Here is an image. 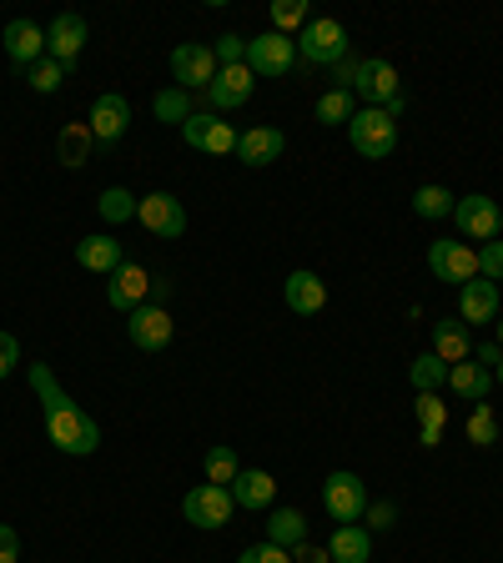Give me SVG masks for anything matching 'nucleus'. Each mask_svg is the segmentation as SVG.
Segmentation results:
<instances>
[{
    "label": "nucleus",
    "mask_w": 503,
    "mask_h": 563,
    "mask_svg": "<svg viewBox=\"0 0 503 563\" xmlns=\"http://www.w3.org/2000/svg\"><path fill=\"white\" fill-rule=\"evenodd\" d=\"M413 412H418L423 428H444V422H448V408H444V398H438V393H418Z\"/></svg>",
    "instance_id": "nucleus-39"
},
{
    "label": "nucleus",
    "mask_w": 503,
    "mask_h": 563,
    "mask_svg": "<svg viewBox=\"0 0 503 563\" xmlns=\"http://www.w3.org/2000/svg\"><path fill=\"white\" fill-rule=\"evenodd\" d=\"M493 342L503 347V312H499V322H493Z\"/></svg>",
    "instance_id": "nucleus-48"
},
{
    "label": "nucleus",
    "mask_w": 503,
    "mask_h": 563,
    "mask_svg": "<svg viewBox=\"0 0 503 563\" xmlns=\"http://www.w3.org/2000/svg\"><path fill=\"white\" fill-rule=\"evenodd\" d=\"M293 563H332V559H328V549H307L303 543V549H293Z\"/></svg>",
    "instance_id": "nucleus-46"
},
{
    "label": "nucleus",
    "mask_w": 503,
    "mask_h": 563,
    "mask_svg": "<svg viewBox=\"0 0 503 563\" xmlns=\"http://www.w3.org/2000/svg\"><path fill=\"white\" fill-rule=\"evenodd\" d=\"M217 56H211V46H201V41H182V46L172 51V76L182 81V91H207L211 81H217Z\"/></svg>",
    "instance_id": "nucleus-11"
},
{
    "label": "nucleus",
    "mask_w": 503,
    "mask_h": 563,
    "mask_svg": "<svg viewBox=\"0 0 503 563\" xmlns=\"http://www.w3.org/2000/svg\"><path fill=\"white\" fill-rule=\"evenodd\" d=\"M6 56L31 70L35 60H46V31L35 21H25V15H15V21L6 25Z\"/></svg>",
    "instance_id": "nucleus-21"
},
{
    "label": "nucleus",
    "mask_w": 503,
    "mask_h": 563,
    "mask_svg": "<svg viewBox=\"0 0 503 563\" xmlns=\"http://www.w3.org/2000/svg\"><path fill=\"white\" fill-rule=\"evenodd\" d=\"M348 141L358 156L383 162V156H393V146H398V121L387 117L383 106H358V117L348 121Z\"/></svg>",
    "instance_id": "nucleus-3"
},
{
    "label": "nucleus",
    "mask_w": 503,
    "mask_h": 563,
    "mask_svg": "<svg viewBox=\"0 0 503 563\" xmlns=\"http://www.w3.org/2000/svg\"><path fill=\"white\" fill-rule=\"evenodd\" d=\"M453 227L469 236V242H499V232H503V207H499L493 197H483V191H473V197H458Z\"/></svg>",
    "instance_id": "nucleus-7"
},
{
    "label": "nucleus",
    "mask_w": 503,
    "mask_h": 563,
    "mask_svg": "<svg viewBox=\"0 0 503 563\" xmlns=\"http://www.w3.org/2000/svg\"><path fill=\"white\" fill-rule=\"evenodd\" d=\"M146 297H152V272L141 267V262H121L111 272V282H106V302L117 307V312H136Z\"/></svg>",
    "instance_id": "nucleus-15"
},
{
    "label": "nucleus",
    "mask_w": 503,
    "mask_h": 563,
    "mask_svg": "<svg viewBox=\"0 0 503 563\" xmlns=\"http://www.w3.org/2000/svg\"><path fill=\"white\" fill-rule=\"evenodd\" d=\"M21 363V342L11 332H0V377H11V367Z\"/></svg>",
    "instance_id": "nucleus-44"
},
{
    "label": "nucleus",
    "mask_w": 503,
    "mask_h": 563,
    "mask_svg": "<svg viewBox=\"0 0 503 563\" xmlns=\"http://www.w3.org/2000/svg\"><path fill=\"white\" fill-rule=\"evenodd\" d=\"M237 563H293V553L262 539V543H247V549H242V559H237Z\"/></svg>",
    "instance_id": "nucleus-40"
},
{
    "label": "nucleus",
    "mask_w": 503,
    "mask_h": 563,
    "mask_svg": "<svg viewBox=\"0 0 503 563\" xmlns=\"http://www.w3.org/2000/svg\"><path fill=\"white\" fill-rule=\"evenodd\" d=\"M91 146H96V136H91V126L86 121H70V126H61V136H56V156H61V166H86L91 162Z\"/></svg>",
    "instance_id": "nucleus-27"
},
{
    "label": "nucleus",
    "mask_w": 503,
    "mask_h": 563,
    "mask_svg": "<svg viewBox=\"0 0 503 563\" xmlns=\"http://www.w3.org/2000/svg\"><path fill=\"white\" fill-rule=\"evenodd\" d=\"M76 262H81L86 272H106V277H111V272L127 262V246H121L111 232H96V236H81V242H76Z\"/></svg>",
    "instance_id": "nucleus-22"
},
{
    "label": "nucleus",
    "mask_w": 503,
    "mask_h": 563,
    "mask_svg": "<svg viewBox=\"0 0 503 563\" xmlns=\"http://www.w3.org/2000/svg\"><path fill=\"white\" fill-rule=\"evenodd\" d=\"M25 81H31V91L51 96V91H61V81H66V66H56V60H35V66L25 70Z\"/></svg>",
    "instance_id": "nucleus-37"
},
{
    "label": "nucleus",
    "mask_w": 503,
    "mask_h": 563,
    "mask_svg": "<svg viewBox=\"0 0 503 563\" xmlns=\"http://www.w3.org/2000/svg\"><path fill=\"white\" fill-rule=\"evenodd\" d=\"M277 498V478L267 468H242L232 478V504L237 508H267Z\"/></svg>",
    "instance_id": "nucleus-24"
},
{
    "label": "nucleus",
    "mask_w": 503,
    "mask_h": 563,
    "mask_svg": "<svg viewBox=\"0 0 503 563\" xmlns=\"http://www.w3.org/2000/svg\"><path fill=\"white\" fill-rule=\"evenodd\" d=\"M479 277L503 282V242H483L479 246Z\"/></svg>",
    "instance_id": "nucleus-41"
},
{
    "label": "nucleus",
    "mask_w": 503,
    "mask_h": 563,
    "mask_svg": "<svg viewBox=\"0 0 503 563\" xmlns=\"http://www.w3.org/2000/svg\"><path fill=\"white\" fill-rule=\"evenodd\" d=\"M408 383L418 387V393H438V387H448V363L438 352H423V357L408 363Z\"/></svg>",
    "instance_id": "nucleus-31"
},
{
    "label": "nucleus",
    "mask_w": 503,
    "mask_h": 563,
    "mask_svg": "<svg viewBox=\"0 0 503 563\" xmlns=\"http://www.w3.org/2000/svg\"><path fill=\"white\" fill-rule=\"evenodd\" d=\"M293 60H297V41H293V35L267 31V35H252V41H247V66H252V76L277 81V76H287V70H293Z\"/></svg>",
    "instance_id": "nucleus-8"
},
{
    "label": "nucleus",
    "mask_w": 503,
    "mask_h": 563,
    "mask_svg": "<svg viewBox=\"0 0 503 563\" xmlns=\"http://www.w3.org/2000/svg\"><path fill=\"white\" fill-rule=\"evenodd\" d=\"M493 377H499V387H503V363H499V367H493Z\"/></svg>",
    "instance_id": "nucleus-49"
},
{
    "label": "nucleus",
    "mask_w": 503,
    "mask_h": 563,
    "mask_svg": "<svg viewBox=\"0 0 503 563\" xmlns=\"http://www.w3.org/2000/svg\"><path fill=\"white\" fill-rule=\"evenodd\" d=\"M136 222L152 236H162V242H176V236L187 232V207L172 191H152V197L136 201Z\"/></svg>",
    "instance_id": "nucleus-9"
},
{
    "label": "nucleus",
    "mask_w": 503,
    "mask_h": 563,
    "mask_svg": "<svg viewBox=\"0 0 503 563\" xmlns=\"http://www.w3.org/2000/svg\"><path fill=\"white\" fill-rule=\"evenodd\" d=\"M473 357H479V367H489V373H493V367L503 363V347H499V342H479V347H473Z\"/></svg>",
    "instance_id": "nucleus-45"
},
{
    "label": "nucleus",
    "mask_w": 503,
    "mask_h": 563,
    "mask_svg": "<svg viewBox=\"0 0 503 563\" xmlns=\"http://www.w3.org/2000/svg\"><path fill=\"white\" fill-rule=\"evenodd\" d=\"M91 136H96V146H117L121 136H127V126H131V101L127 96H117V91H106V96H96V106H91Z\"/></svg>",
    "instance_id": "nucleus-16"
},
{
    "label": "nucleus",
    "mask_w": 503,
    "mask_h": 563,
    "mask_svg": "<svg viewBox=\"0 0 503 563\" xmlns=\"http://www.w3.org/2000/svg\"><path fill=\"white\" fill-rule=\"evenodd\" d=\"M172 332H176L172 312L156 302H141L136 312H127V338H131V347H141V352H162L166 342H172Z\"/></svg>",
    "instance_id": "nucleus-13"
},
{
    "label": "nucleus",
    "mask_w": 503,
    "mask_h": 563,
    "mask_svg": "<svg viewBox=\"0 0 503 563\" xmlns=\"http://www.w3.org/2000/svg\"><path fill=\"white\" fill-rule=\"evenodd\" d=\"M469 443L473 448H493V443H499V418H493L489 402H473V412H469Z\"/></svg>",
    "instance_id": "nucleus-36"
},
{
    "label": "nucleus",
    "mask_w": 503,
    "mask_h": 563,
    "mask_svg": "<svg viewBox=\"0 0 503 563\" xmlns=\"http://www.w3.org/2000/svg\"><path fill=\"white\" fill-rule=\"evenodd\" d=\"M328 559L332 563H368L373 559V528L368 523H338L332 528V543H328Z\"/></svg>",
    "instance_id": "nucleus-23"
},
{
    "label": "nucleus",
    "mask_w": 503,
    "mask_h": 563,
    "mask_svg": "<svg viewBox=\"0 0 503 563\" xmlns=\"http://www.w3.org/2000/svg\"><path fill=\"white\" fill-rule=\"evenodd\" d=\"M428 272H434L438 282H473L479 277V252H473L469 242H453V236H444V242L428 246Z\"/></svg>",
    "instance_id": "nucleus-12"
},
{
    "label": "nucleus",
    "mask_w": 503,
    "mask_h": 563,
    "mask_svg": "<svg viewBox=\"0 0 503 563\" xmlns=\"http://www.w3.org/2000/svg\"><path fill=\"white\" fill-rule=\"evenodd\" d=\"M182 136H187L192 152H207V156H232L237 152V136L242 131L232 126V121H222L217 111H197V117L182 126Z\"/></svg>",
    "instance_id": "nucleus-10"
},
{
    "label": "nucleus",
    "mask_w": 503,
    "mask_h": 563,
    "mask_svg": "<svg viewBox=\"0 0 503 563\" xmlns=\"http://www.w3.org/2000/svg\"><path fill=\"white\" fill-rule=\"evenodd\" d=\"M272 25H277V35H303L307 25V0H272Z\"/></svg>",
    "instance_id": "nucleus-35"
},
{
    "label": "nucleus",
    "mask_w": 503,
    "mask_h": 563,
    "mask_svg": "<svg viewBox=\"0 0 503 563\" xmlns=\"http://www.w3.org/2000/svg\"><path fill=\"white\" fill-rule=\"evenodd\" d=\"M434 352L444 357L448 367L453 363H469L473 357V338L463 322H453V317H444V322H434Z\"/></svg>",
    "instance_id": "nucleus-25"
},
{
    "label": "nucleus",
    "mask_w": 503,
    "mask_h": 563,
    "mask_svg": "<svg viewBox=\"0 0 503 563\" xmlns=\"http://www.w3.org/2000/svg\"><path fill=\"white\" fill-rule=\"evenodd\" d=\"M152 111H156V121H166V126H187V121L197 117V111H192V96L182 91V86H166V91H156Z\"/></svg>",
    "instance_id": "nucleus-32"
},
{
    "label": "nucleus",
    "mask_w": 503,
    "mask_h": 563,
    "mask_svg": "<svg viewBox=\"0 0 503 563\" xmlns=\"http://www.w3.org/2000/svg\"><path fill=\"white\" fill-rule=\"evenodd\" d=\"M232 514H237V504H232V488H222V483H197V488L182 498V518H187L192 528H227L232 523Z\"/></svg>",
    "instance_id": "nucleus-5"
},
{
    "label": "nucleus",
    "mask_w": 503,
    "mask_h": 563,
    "mask_svg": "<svg viewBox=\"0 0 503 563\" xmlns=\"http://www.w3.org/2000/svg\"><path fill=\"white\" fill-rule=\"evenodd\" d=\"M448 387H453L463 402H489L493 373H489V367H479V363H453V367H448Z\"/></svg>",
    "instance_id": "nucleus-26"
},
{
    "label": "nucleus",
    "mask_w": 503,
    "mask_h": 563,
    "mask_svg": "<svg viewBox=\"0 0 503 563\" xmlns=\"http://www.w3.org/2000/svg\"><path fill=\"white\" fill-rule=\"evenodd\" d=\"M25 377H31V393L41 398V418H46L51 448H61L66 457H91L96 448H101V428H96L91 412H86L81 402L56 383L51 363H31V373Z\"/></svg>",
    "instance_id": "nucleus-1"
},
{
    "label": "nucleus",
    "mask_w": 503,
    "mask_h": 563,
    "mask_svg": "<svg viewBox=\"0 0 503 563\" xmlns=\"http://www.w3.org/2000/svg\"><path fill=\"white\" fill-rule=\"evenodd\" d=\"M0 563H21V533L11 523H0Z\"/></svg>",
    "instance_id": "nucleus-43"
},
{
    "label": "nucleus",
    "mask_w": 503,
    "mask_h": 563,
    "mask_svg": "<svg viewBox=\"0 0 503 563\" xmlns=\"http://www.w3.org/2000/svg\"><path fill=\"white\" fill-rule=\"evenodd\" d=\"M282 302L293 307V312H303V317L322 312V307H328V282L317 277V272H307V267L287 272V282H282Z\"/></svg>",
    "instance_id": "nucleus-19"
},
{
    "label": "nucleus",
    "mask_w": 503,
    "mask_h": 563,
    "mask_svg": "<svg viewBox=\"0 0 503 563\" xmlns=\"http://www.w3.org/2000/svg\"><path fill=\"white\" fill-rule=\"evenodd\" d=\"M81 46H86V21L76 11H61L56 21H51V31H46L51 60L70 70V66H76V56H81Z\"/></svg>",
    "instance_id": "nucleus-18"
},
{
    "label": "nucleus",
    "mask_w": 503,
    "mask_h": 563,
    "mask_svg": "<svg viewBox=\"0 0 503 563\" xmlns=\"http://www.w3.org/2000/svg\"><path fill=\"white\" fill-rule=\"evenodd\" d=\"M252 66H222L217 70V81L207 86V101H211V111L222 117V111H237V106H247L252 101Z\"/></svg>",
    "instance_id": "nucleus-17"
},
{
    "label": "nucleus",
    "mask_w": 503,
    "mask_h": 563,
    "mask_svg": "<svg viewBox=\"0 0 503 563\" xmlns=\"http://www.w3.org/2000/svg\"><path fill=\"white\" fill-rule=\"evenodd\" d=\"M267 543H277V549H303L307 543V518L297 514V508H277V514L267 518Z\"/></svg>",
    "instance_id": "nucleus-28"
},
{
    "label": "nucleus",
    "mask_w": 503,
    "mask_h": 563,
    "mask_svg": "<svg viewBox=\"0 0 503 563\" xmlns=\"http://www.w3.org/2000/svg\"><path fill=\"white\" fill-rule=\"evenodd\" d=\"M438 438H444V428H418V443L423 448H438Z\"/></svg>",
    "instance_id": "nucleus-47"
},
{
    "label": "nucleus",
    "mask_w": 503,
    "mask_h": 563,
    "mask_svg": "<svg viewBox=\"0 0 503 563\" xmlns=\"http://www.w3.org/2000/svg\"><path fill=\"white\" fill-rule=\"evenodd\" d=\"M368 483L358 478V473H348V468H338V473H328V483H322V508H328L338 523H363V514H368Z\"/></svg>",
    "instance_id": "nucleus-6"
},
{
    "label": "nucleus",
    "mask_w": 503,
    "mask_h": 563,
    "mask_svg": "<svg viewBox=\"0 0 503 563\" xmlns=\"http://www.w3.org/2000/svg\"><path fill=\"white\" fill-rule=\"evenodd\" d=\"M282 152H287V136H282L277 126H252V131H242V136H237V152L232 156L242 166H272Z\"/></svg>",
    "instance_id": "nucleus-20"
},
{
    "label": "nucleus",
    "mask_w": 503,
    "mask_h": 563,
    "mask_svg": "<svg viewBox=\"0 0 503 563\" xmlns=\"http://www.w3.org/2000/svg\"><path fill=\"white\" fill-rule=\"evenodd\" d=\"M297 60L332 70L338 60H348V31L338 21H307L303 35H297Z\"/></svg>",
    "instance_id": "nucleus-4"
},
{
    "label": "nucleus",
    "mask_w": 503,
    "mask_h": 563,
    "mask_svg": "<svg viewBox=\"0 0 503 563\" xmlns=\"http://www.w3.org/2000/svg\"><path fill=\"white\" fill-rule=\"evenodd\" d=\"M368 523H373V533H383V528H393V518H398V508L387 504V498H378V504H368Z\"/></svg>",
    "instance_id": "nucleus-42"
},
{
    "label": "nucleus",
    "mask_w": 503,
    "mask_h": 563,
    "mask_svg": "<svg viewBox=\"0 0 503 563\" xmlns=\"http://www.w3.org/2000/svg\"><path fill=\"white\" fill-rule=\"evenodd\" d=\"M453 207H458V197L448 187H438V181L413 191V217H423V222H444V217H453Z\"/></svg>",
    "instance_id": "nucleus-29"
},
{
    "label": "nucleus",
    "mask_w": 503,
    "mask_h": 563,
    "mask_svg": "<svg viewBox=\"0 0 503 563\" xmlns=\"http://www.w3.org/2000/svg\"><path fill=\"white\" fill-rule=\"evenodd\" d=\"M352 117H358V96L352 91H338V86H332V91L317 96V121H322V126H348Z\"/></svg>",
    "instance_id": "nucleus-30"
},
{
    "label": "nucleus",
    "mask_w": 503,
    "mask_h": 563,
    "mask_svg": "<svg viewBox=\"0 0 503 563\" xmlns=\"http://www.w3.org/2000/svg\"><path fill=\"white\" fill-rule=\"evenodd\" d=\"M352 96H363L368 106H383L393 121L408 111V96H403L398 66H393V60H383V56L358 60V76H352Z\"/></svg>",
    "instance_id": "nucleus-2"
},
{
    "label": "nucleus",
    "mask_w": 503,
    "mask_h": 563,
    "mask_svg": "<svg viewBox=\"0 0 503 563\" xmlns=\"http://www.w3.org/2000/svg\"><path fill=\"white\" fill-rule=\"evenodd\" d=\"M136 201L141 197H131L127 187H106L101 191V201H96V211H101V222H131V217H136Z\"/></svg>",
    "instance_id": "nucleus-34"
},
{
    "label": "nucleus",
    "mask_w": 503,
    "mask_h": 563,
    "mask_svg": "<svg viewBox=\"0 0 503 563\" xmlns=\"http://www.w3.org/2000/svg\"><path fill=\"white\" fill-rule=\"evenodd\" d=\"M211 56H217V66H247V41L227 31V35L211 41Z\"/></svg>",
    "instance_id": "nucleus-38"
},
{
    "label": "nucleus",
    "mask_w": 503,
    "mask_h": 563,
    "mask_svg": "<svg viewBox=\"0 0 503 563\" xmlns=\"http://www.w3.org/2000/svg\"><path fill=\"white\" fill-rule=\"evenodd\" d=\"M458 322L463 328H493L499 322V282L473 277L458 287Z\"/></svg>",
    "instance_id": "nucleus-14"
},
{
    "label": "nucleus",
    "mask_w": 503,
    "mask_h": 563,
    "mask_svg": "<svg viewBox=\"0 0 503 563\" xmlns=\"http://www.w3.org/2000/svg\"><path fill=\"white\" fill-rule=\"evenodd\" d=\"M201 473H207V483H222V488H232V478L242 473V463H237V448L232 443L207 448V457H201Z\"/></svg>",
    "instance_id": "nucleus-33"
}]
</instances>
